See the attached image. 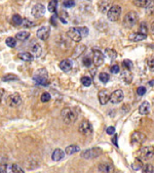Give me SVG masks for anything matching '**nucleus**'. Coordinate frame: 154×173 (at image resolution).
<instances>
[{"label": "nucleus", "instance_id": "1", "mask_svg": "<svg viewBox=\"0 0 154 173\" xmlns=\"http://www.w3.org/2000/svg\"><path fill=\"white\" fill-rule=\"evenodd\" d=\"M32 79L35 82V84L41 86H46L48 84V73L47 70L44 68L38 69L34 72Z\"/></svg>", "mask_w": 154, "mask_h": 173}, {"label": "nucleus", "instance_id": "2", "mask_svg": "<svg viewBox=\"0 0 154 173\" xmlns=\"http://www.w3.org/2000/svg\"><path fill=\"white\" fill-rule=\"evenodd\" d=\"M139 20V16L138 13L134 12V10H132V12H128L127 15L124 16L123 17V26L125 28H128V29H129V28H132L135 26L136 24H137Z\"/></svg>", "mask_w": 154, "mask_h": 173}, {"label": "nucleus", "instance_id": "3", "mask_svg": "<svg viewBox=\"0 0 154 173\" xmlns=\"http://www.w3.org/2000/svg\"><path fill=\"white\" fill-rule=\"evenodd\" d=\"M61 115H62L63 121H64L66 124H72V123H74L77 120L76 113L73 110H71L70 108L63 109L61 112Z\"/></svg>", "mask_w": 154, "mask_h": 173}, {"label": "nucleus", "instance_id": "4", "mask_svg": "<svg viewBox=\"0 0 154 173\" xmlns=\"http://www.w3.org/2000/svg\"><path fill=\"white\" fill-rule=\"evenodd\" d=\"M103 154V151L101 147H92V149L85 150L81 153V157L86 160H90V159L98 158Z\"/></svg>", "mask_w": 154, "mask_h": 173}, {"label": "nucleus", "instance_id": "5", "mask_svg": "<svg viewBox=\"0 0 154 173\" xmlns=\"http://www.w3.org/2000/svg\"><path fill=\"white\" fill-rule=\"evenodd\" d=\"M121 15V7L119 5H112L107 12V17L110 22H117Z\"/></svg>", "mask_w": 154, "mask_h": 173}, {"label": "nucleus", "instance_id": "6", "mask_svg": "<svg viewBox=\"0 0 154 173\" xmlns=\"http://www.w3.org/2000/svg\"><path fill=\"white\" fill-rule=\"evenodd\" d=\"M21 104H22V97L17 92L9 94L6 98V105L10 108H17Z\"/></svg>", "mask_w": 154, "mask_h": 173}, {"label": "nucleus", "instance_id": "7", "mask_svg": "<svg viewBox=\"0 0 154 173\" xmlns=\"http://www.w3.org/2000/svg\"><path fill=\"white\" fill-rule=\"evenodd\" d=\"M44 13H45V6L43 4H41V3L35 4L32 7V9H31V15L35 19H40V17H42L44 16Z\"/></svg>", "mask_w": 154, "mask_h": 173}, {"label": "nucleus", "instance_id": "8", "mask_svg": "<svg viewBox=\"0 0 154 173\" xmlns=\"http://www.w3.org/2000/svg\"><path fill=\"white\" fill-rule=\"evenodd\" d=\"M140 156L143 160H149V159L153 158L154 156V147L151 146L143 147L140 150Z\"/></svg>", "mask_w": 154, "mask_h": 173}, {"label": "nucleus", "instance_id": "9", "mask_svg": "<svg viewBox=\"0 0 154 173\" xmlns=\"http://www.w3.org/2000/svg\"><path fill=\"white\" fill-rule=\"evenodd\" d=\"M145 140H146V136L142 132L135 131L132 134L131 142H132V144H134V146H140V144H142Z\"/></svg>", "mask_w": 154, "mask_h": 173}, {"label": "nucleus", "instance_id": "10", "mask_svg": "<svg viewBox=\"0 0 154 173\" xmlns=\"http://www.w3.org/2000/svg\"><path fill=\"white\" fill-rule=\"evenodd\" d=\"M79 132L83 135H90L93 133V125L90 124V122L86 120L82 121L79 126Z\"/></svg>", "mask_w": 154, "mask_h": 173}, {"label": "nucleus", "instance_id": "11", "mask_svg": "<svg viewBox=\"0 0 154 173\" xmlns=\"http://www.w3.org/2000/svg\"><path fill=\"white\" fill-rule=\"evenodd\" d=\"M123 98H124V94H123V91L121 89L115 90L114 92H112L110 95V101L114 105L119 104V102L123 101Z\"/></svg>", "mask_w": 154, "mask_h": 173}, {"label": "nucleus", "instance_id": "12", "mask_svg": "<svg viewBox=\"0 0 154 173\" xmlns=\"http://www.w3.org/2000/svg\"><path fill=\"white\" fill-rule=\"evenodd\" d=\"M50 34H51L50 26H43V27L39 28L37 31V37L42 41L47 40L48 37H50Z\"/></svg>", "mask_w": 154, "mask_h": 173}, {"label": "nucleus", "instance_id": "13", "mask_svg": "<svg viewBox=\"0 0 154 173\" xmlns=\"http://www.w3.org/2000/svg\"><path fill=\"white\" fill-rule=\"evenodd\" d=\"M67 35L69 36L70 39H72L73 41H75V42H80L83 38L81 36V34L79 33V31L77 30V28H70V29L68 30V32H67Z\"/></svg>", "mask_w": 154, "mask_h": 173}, {"label": "nucleus", "instance_id": "14", "mask_svg": "<svg viewBox=\"0 0 154 173\" xmlns=\"http://www.w3.org/2000/svg\"><path fill=\"white\" fill-rule=\"evenodd\" d=\"M105 61V55L101 52L100 50H94V55H93V63H94L96 67H100L103 65Z\"/></svg>", "mask_w": 154, "mask_h": 173}, {"label": "nucleus", "instance_id": "15", "mask_svg": "<svg viewBox=\"0 0 154 173\" xmlns=\"http://www.w3.org/2000/svg\"><path fill=\"white\" fill-rule=\"evenodd\" d=\"M110 95H111L110 92L107 89L100 90L99 91V95H98L99 101H100V104L101 105H106L107 102L110 101Z\"/></svg>", "mask_w": 154, "mask_h": 173}, {"label": "nucleus", "instance_id": "16", "mask_svg": "<svg viewBox=\"0 0 154 173\" xmlns=\"http://www.w3.org/2000/svg\"><path fill=\"white\" fill-rule=\"evenodd\" d=\"M98 170L100 172H106V173H110L114 171V166L111 163H101L98 167Z\"/></svg>", "mask_w": 154, "mask_h": 173}, {"label": "nucleus", "instance_id": "17", "mask_svg": "<svg viewBox=\"0 0 154 173\" xmlns=\"http://www.w3.org/2000/svg\"><path fill=\"white\" fill-rule=\"evenodd\" d=\"M60 69L62 70L63 72H70L72 70V62L69 61V59H64V61H62L60 63Z\"/></svg>", "mask_w": 154, "mask_h": 173}, {"label": "nucleus", "instance_id": "18", "mask_svg": "<svg viewBox=\"0 0 154 173\" xmlns=\"http://www.w3.org/2000/svg\"><path fill=\"white\" fill-rule=\"evenodd\" d=\"M111 2L109 0H102L100 3H99V10L102 13H105V12H108V10L110 9L111 7Z\"/></svg>", "mask_w": 154, "mask_h": 173}, {"label": "nucleus", "instance_id": "19", "mask_svg": "<svg viewBox=\"0 0 154 173\" xmlns=\"http://www.w3.org/2000/svg\"><path fill=\"white\" fill-rule=\"evenodd\" d=\"M147 35L145 34H142V33H138V32H136V33H132L129 35V40L132 41V42H139V41H143L144 39H146Z\"/></svg>", "mask_w": 154, "mask_h": 173}, {"label": "nucleus", "instance_id": "20", "mask_svg": "<svg viewBox=\"0 0 154 173\" xmlns=\"http://www.w3.org/2000/svg\"><path fill=\"white\" fill-rule=\"evenodd\" d=\"M64 157H65V153H64V151H62L61 149H55L52 152L51 159L55 162L61 161L62 159H64Z\"/></svg>", "mask_w": 154, "mask_h": 173}, {"label": "nucleus", "instance_id": "21", "mask_svg": "<svg viewBox=\"0 0 154 173\" xmlns=\"http://www.w3.org/2000/svg\"><path fill=\"white\" fill-rule=\"evenodd\" d=\"M121 78L127 84L132 83V74L131 73V70L125 69L121 72Z\"/></svg>", "mask_w": 154, "mask_h": 173}, {"label": "nucleus", "instance_id": "22", "mask_svg": "<svg viewBox=\"0 0 154 173\" xmlns=\"http://www.w3.org/2000/svg\"><path fill=\"white\" fill-rule=\"evenodd\" d=\"M150 111V104L148 101H143L139 107L140 115H147Z\"/></svg>", "mask_w": 154, "mask_h": 173}, {"label": "nucleus", "instance_id": "23", "mask_svg": "<svg viewBox=\"0 0 154 173\" xmlns=\"http://www.w3.org/2000/svg\"><path fill=\"white\" fill-rule=\"evenodd\" d=\"M17 58L24 62H32L34 58V55L32 54H30V52H20L17 54Z\"/></svg>", "mask_w": 154, "mask_h": 173}, {"label": "nucleus", "instance_id": "24", "mask_svg": "<svg viewBox=\"0 0 154 173\" xmlns=\"http://www.w3.org/2000/svg\"><path fill=\"white\" fill-rule=\"evenodd\" d=\"M30 37V33L27 31H21L16 35V39L19 41H26Z\"/></svg>", "mask_w": 154, "mask_h": 173}, {"label": "nucleus", "instance_id": "25", "mask_svg": "<svg viewBox=\"0 0 154 173\" xmlns=\"http://www.w3.org/2000/svg\"><path fill=\"white\" fill-rule=\"evenodd\" d=\"M31 50H32V54L35 56V58H38V56H40L41 54H42V47H41L40 44H34L32 48H31Z\"/></svg>", "mask_w": 154, "mask_h": 173}, {"label": "nucleus", "instance_id": "26", "mask_svg": "<svg viewBox=\"0 0 154 173\" xmlns=\"http://www.w3.org/2000/svg\"><path fill=\"white\" fill-rule=\"evenodd\" d=\"M79 151H80V147L78 146H76V144H71V146H68L66 147L65 153L67 155H73L75 153H78Z\"/></svg>", "mask_w": 154, "mask_h": 173}, {"label": "nucleus", "instance_id": "27", "mask_svg": "<svg viewBox=\"0 0 154 173\" xmlns=\"http://www.w3.org/2000/svg\"><path fill=\"white\" fill-rule=\"evenodd\" d=\"M12 23L15 27L22 26V23H23L22 16H21L20 15H13L12 17Z\"/></svg>", "mask_w": 154, "mask_h": 173}, {"label": "nucleus", "instance_id": "28", "mask_svg": "<svg viewBox=\"0 0 154 173\" xmlns=\"http://www.w3.org/2000/svg\"><path fill=\"white\" fill-rule=\"evenodd\" d=\"M57 8H58V1L57 0H51V1L48 2V6H47L48 12L51 13H55L57 12Z\"/></svg>", "mask_w": 154, "mask_h": 173}, {"label": "nucleus", "instance_id": "29", "mask_svg": "<svg viewBox=\"0 0 154 173\" xmlns=\"http://www.w3.org/2000/svg\"><path fill=\"white\" fill-rule=\"evenodd\" d=\"M105 54H106L108 58H109L111 61H113V59L116 58L117 56V52L114 50V49H111V48H107L106 50H105Z\"/></svg>", "mask_w": 154, "mask_h": 173}, {"label": "nucleus", "instance_id": "30", "mask_svg": "<svg viewBox=\"0 0 154 173\" xmlns=\"http://www.w3.org/2000/svg\"><path fill=\"white\" fill-rule=\"evenodd\" d=\"M15 80H19V77L15 75V74H6L4 77H2L3 82H10V81H15Z\"/></svg>", "mask_w": 154, "mask_h": 173}, {"label": "nucleus", "instance_id": "31", "mask_svg": "<svg viewBox=\"0 0 154 173\" xmlns=\"http://www.w3.org/2000/svg\"><path fill=\"white\" fill-rule=\"evenodd\" d=\"M146 13L147 15H152L154 13V0H150L146 6Z\"/></svg>", "mask_w": 154, "mask_h": 173}, {"label": "nucleus", "instance_id": "32", "mask_svg": "<svg viewBox=\"0 0 154 173\" xmlns=\"http://www.w3.org/2000/svg\"><path fill=\"white\" fill-rule=\"evenodd\" d=\"M5 43L10 48L16 47V45H17L16 38H13V37H7V38H6V40H5Z\"/></svg>", "mask_w": 154, "mask_h": 173}, {"label": "nucleus", "instance_id": "33", "mask_svg": "<svg viewBox=\"0 0 154 173\" xmlns=\"http://www.w3.org/2000/svg\"><path fill=\"white\" fill-rule=\"evenodd\" d=\"M132 3L138 7H146L148 4V0H132Z\"/></svg>", "mask_w": 154, "mask_h": 173}, {"label": "nucleus", "instance_id": "34", "mask_svg": "<svg viewBox=\"0 0 154 173\" xmlns=\"http://www.w3.org/2000/svg\"><path fill=\"white\" fill-rule=\"evenodd\" d=\"M132 167L134 170H140V169H142V167H143L142 161L140 160V159H136V160L134 161V163L132 164Z\"/></svg>", "mask_w": 154, "mask_h": 173}, {"label": "nucleus", "instance_id": "35", "mask_svg": "<svg viewBox=\"0 0 154 173\" xmlns=\"http://www.w3.org/2000/svg\"><path fill=\"white\" fill-rule=\"evenodd\" d=\"M80 81H81V84H82V85L85 86V87L90 86V85H92V82H93L92 79H90L89 76H83Z\"/></svg>", "mask_w": 154, "mask_h": 173}, {"label": "nucleus", "instance_id": "36", "mask_svg": "<svg viewBox=\"0 0 154 173\" xmlns=\"http://www.w3.org/2000/svg\"><path fill=\"white\" fill-rule=\"evenodd\" d=\"M99 79H100L101 82L107 83L108 81L110 80V76H109V74H107V73H101L99 75Z\"/></svg>", "mask_w": 154, "mask_h": 173}, {"label": "nucleus", "instance_id": "37", "mask_svg": "<svg viewBox=\"0 0 154 173\" xmlns=\"http://www.w3.org/2000/svg\"><path fill=\"white\" fill-rule=\"evenodd\" d=\"M22 26L24 28H32L35 26V24L32 22V21H30V20H28V19H23V23H22Z\"/></svg>", "mask_w": 154, "mask_h": 173}, {"label": "nucleus", "instance_id": "38", "mask_svg": "<svg viewBox=\"0 0 154 173\" xmlns=\"http://www.w3.org/2000/svg\"><path fill=\"white\" fill-rule=\"evenodd\" d=\"M74 5H75L74 0H64V1H63V6L66 8H71Z\"/></svg>", "mask_w": 154, "mask_h": 173}, {"label": "nucleus", "instance_id": "39", "mask_svg": "<svg viewBox=\"0 0 154 173\" xmlns=\"http://www.w3.org/2000/svg\"><path fill=\"white\" fill-rule=\"evenodd\" d=\"M142 171L143 172H146V173H151V172L154 171V167H153L151 164H145L142 167Z\"/></svg>", "mask_w": 154, "mask_h": 173}, {"label": "nucleus", "instance_id": "40", "mask_svg": "<svg viewBox=\"0 0 154 173\" xmlns=\"http://www.w3.org/2000/svg\"><path fill=\"white\" fill-rule=\"evenodd\" d=\"M10 170H12V172H16V173H23L24 170L22 167H20L17 164H12V167H10Z\"/></svg>", "mask_w": 154, "mask_h": 173}, {"label": "nucleus", "instance_id": "41", "mask_svg": "<svg viewBox=\"0 0 154 173\" xmlns=\"http://www.w3.org/2000/svg\"><path fill=\"white\" fill-rule=\"evenodd\" d=\"M77 30L79 31V33L81 34L82 37H86L87 35H89V29H87L86 27H78Z\"/></svg>", "mask_w": 154, "mask_h": 173}, {"label": "nucleus", "instance_id": "42", "mask_svg": "<svg viewBox=\"0 0 154 173\" xmlns=\"http://www.w3.org/2000/svg\"><path fill=\"white\" fill-rule=\"evenodd\" d=\"M40 101L42 102H47L51 101V94L48 92H43L40 96Z\"/></svg>", "mask_w": 154, "mask_h": 173}, {"label": "nucleus", "instance_id": "43", "mask_svg": "<svg viewBox=\"0 0 154 173\" xmlns=\"http://www.w3.org/2000/svg\"><path fill=\"white\" fill-rule=\"evenodd\" d=\"M122 65H123L124 68L128 69V70H132V62L129 61V59H124V61L122 62Z\"/></svg>", "mask_w": 154, "mask_h": 173}, {"label": "nucleus", "instance_id": "44", "mask_svg": "<svg viewBox=\"0 0 154 173\" xmlns=\"http://www.w3.org/2000/svg\"><path fill=\"white\" fill-rule=\"evenodd\" d=\"M147 31H148V29H147V25L146 23H141V25H140V33H142V34H145L147 35Z\"/></svg>", "mask_w": 154, "mask_h": 173}, {"label": "nucleus", "instance_id": "45", "mask_svg": "<svg viewBox=\"0 0 154 173\" xmlns=\"http://www.w3.org/2000/svg\"><path fill=\"white\" fill-rule=\"evenodd\" d=\"M92 63H93V61H92V59H90L89 58H87V56H85V58H82V63H83V66L89 67L90 65H92Z\"/></svg>", "mask_w": 154, "mask_h": 173}, {"label": "nucleus", "instance_id": "46", "mask_svg": "<svg viewBox=\"0 0 154 173\" xmlns=\"http://www.w3.org/2000/svg\"><path fill=\"white\" fill-rule=\"evenodd\" d=\"M147 63H148L149 69L151 70V71H154V56H153V58H148V61H147Z\"/></svg>", "mask_w": 154, "mask_h": 173}, {"label": "nucleus", "instance_id": "47", "mask_svg": "<svg viewBox=\"0 0 154 173\" xmlns=\"http://www.w3.org/2000/svg\"><path fill=\"white\" fill-rule=\"evenodd\" d=\"M137 93L139 95H144L146 93V88L144 86H140L138 87V89H137Z\"/></svg>", "mask_w": 154, "mask_h": 173}, {"label": "nucleus", "instance_id": "48", "mask_svg": "<svg viewBox=\"0 0 154 173\" xmlns=\"http://www.w3.org/2000/svg\"><path fill=\"white\" fill-rule=\"evenodd\" d=\"M119 71H120L119 66L114 65V66H112V67H111V73H113V74H117V73H119Z\"/></svg>", "mask_w": 154, "mask_h": 173}, {"label": "nucleus", "instance_id": "49", "mask_svg": "<svg viewBox=\"0 0 154 173\" xmlns=\"http://www.w3.org/2000/svg\"><path fill=\"white\" fill-rule=\"evenodd\" d=\"M106 132H107V134H109V135H113V134L115 133V128L113 126L108 127V128L106 129Z\"/></svg>", "mask_w": 154, "mask_h": 173}, {"label": "nucleus", "instance_id": "50", "mask_svg": "<svg viewBox=\"0 0 154 173\" xmlns=\"http://www.w3.org/2000/svg\"><path fill=\"white\" fill-rule=\"evenodd\" d=\"M51 24L52 25V26L57 27V16H52L51 17Z\"/></svg>", "mask_w": 154, "mask_h": 173}, {"label": "nucleus", "instance_id": "51", "mask_svg": "<svg viewBox=\"0 0 154 173\" xmlns=\"http://www.w3.org/2000/svg\"><path fill=\"white\" fill-rule=\"evenodd\" d=\"M112 143H113L116 147H118V144H117V135H116V134H115L114 137L112 138Z\"/></svg>", "mask_w": 154, "mask_h": 173}, {"label": "nucleus", "instance_id": "52", "mask_svg": "<svg viewBox=\"0 0 154 173\" xmlns=\"http://www.w3.org/2000/svg\"><path fill=\"white\" fill-rule=\"evenodd\" d=\"M6 167H0V172H5Z\"/></svg>", "mask_w": 154, "mask_h": 173}, {"label": "nucleus", "instance_id": "53", "mask_svg": "<svg viewBox=\"0 0 154 173\" xmlns=\"http://www.w3.org/2000/svg\"><path fill=\"white\" fill-rule=\"evenodd\" d=\"M2 94H3V89H0V101H1V97H2Z\"/></svg>", "mask_w": 154, "mask_h": 173}, {"label": "nucleus", "instance_id": "54", "mask_svg": "<svg viewBox=\"0 0 154 173\" xmlns=\"http://www.w3.org/2000/svg\"><path fill=\"white\" fill-rule=\"evenodd\" d=\"M151 30H152L153 34H154V22H153V23H152V25H151Z\"/></svg>", "mask_w": 154, "mask_h": 173}, {"label": "nucleus", "instance_id": "55", "mask_svg": "<svg viewBox=\"0 0 154 173\" xmlns=\"http://www.w3.org/2000/svg\"><path fill=\"white\" fill-rule=\"evenodd\" d=\"M57 1H59V0H57Z\"/></svg>", "mask_w": 154, "mask_h": 173}, {"label": "nucleus", "instance_id": "56", "mask_svg": "<svg viewBox=\"0 0 154 173\" xmlns=\"http://www.w3.org/2000/svg\"><path fill=\"white\" fill-rule=\"evenodd\" d=\"M153 102H154V101H153Z\"/></svg>", "mask_w": 154, "mask_h": 173}]
</instances>
